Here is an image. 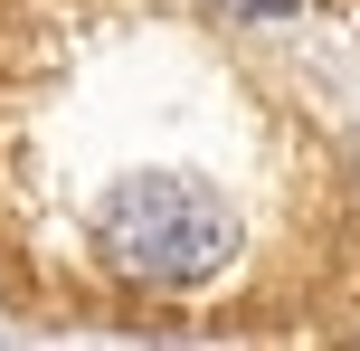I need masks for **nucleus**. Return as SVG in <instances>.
<instances>
[{
    "instance_id": "nucleus-2",
    "label": "nucleus",
    "mask_w": 360,
    "mask_h": 351,
    "mask_svg": "<svg viewBox=\"0 0 360 351\" xmlns=\"http://www.w3.org/2000/svg\"><path fill=\"white\" fill-rule=\"evenodd\" d=\"M266 10H275V0H266Z\"/></svg>"
},
{
    "instance_id": "nucleus-1",
    "label": "nucleus",
    "mask_w": 360,
    "mask_h": 351,
    "mask_svg": "<svg viewBox=\"0 0 360 351\" xmlns=\"http://www.w3.org/2000/svg\"><path fill=\"white\" fill-rule=\"evenodd\" d=\"M105 247L152 285H199L209 266H228L237 219L209 181H180V171H143L105 200Z\"/></svg>"
}]
</instances>
